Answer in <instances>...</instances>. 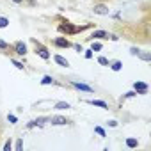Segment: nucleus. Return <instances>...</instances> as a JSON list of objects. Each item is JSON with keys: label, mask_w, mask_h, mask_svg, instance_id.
<instances>
[{"label": "nucleus", "mask_w": 151, "mask_h": 151, "mask_svg": "<svg viewBox=\"0 0 151 151\" xmlns=\"http://www.w3.org/2000/svg\"><path fill=\"white\" fill-rule=\"evenodd\" d=\"M32 43L36 45V53H37L43 60H48V59H50V52H48V48L43 46V45H41L39 41H36V39H32Z\"/></svg>", "instance_id": "obj_1"}, {"label": "nucleus", "mask_w": 151, "mask_h": 151, "mask_svg": "<svg viewBox=\"0 0 151 151\" xmlns=\"http://www.w3.org/2000/svg\"><path fill=\"white\" fill-rule=\"evenodd\" d=\"M93 11H94V14H98V16H109V13H110L109 6H105V4H96V6L93 7Z\"/></svg>", "instance_id": "obj_2"}, {"label": "nucleus", "mask_w": 151, "mask_h": 151, "mask_svg": "<svg viewBox=\"0 0 151 151\" xmlns=\"http://www.w3.org/2000/svg\"><path fill=\"white\" fill-rule=\"evenodd\" d=\"M59 30L60 32H66V34H77V27H75V25H71L69 22H64V23H60L59 25Z\"/></svg>", "instance_id": "obj_3"}, {"label": "nucleus", "mask_w": 151, "mask_h": 151, "mask_svg": "<svg viewBox=\"0 0 151 151\" xmlns=\"http://www.w3.org/2000/svg\"><path fill=\"white\" fill-rule=\"evenodd\" d=\"M133 91H135L137 94H147L149 86H147L146 82H135V84H133Z\"/></svg>", "instance_id": "obj_4"}, {"label": "nucleus", "mask_w": 151, "mask_h": 151, "mask_svg": "<svg viewBox=\"0 0 151 151\" xmlns=\"http://www.w3.org/2000/svg\"><path fill=\"white\" fill-rule=\"evenodd\" d=\"M71 86H73L75 89H78V91H84V93H94V89H93L91 86L82 84V82H77V80H73V82H71Z\"/></svg>", "instance_id": "obj_5"}, {"label": "nucleus", "mask_w": 151, "mask_h": 151, "mask_svg": "<svg viewBox=\"0 0 151 151\" xmlns=\"http://www.w3.org/2000/svg\"><path fill=\"white\" fill-rule=\"evenodd\" d=\"M14 53L23 57V55L27 53V45H25L23 41H18V43H14Z\"/></svg>", "instance_id": "obj_6"}, {"label": "nucleus", "mask_w": 151, "mask_h": 151, "mask_svg": "<svg viewBox=\"0 0 151 151\" xmlns=\"http://www.w3.org/2000/svg\"><path fill=\"white\" fill-rule=\"evenodd\" d=\"M50 123L53 126H62V124H68L69 121L66 117H62V116H53V117H50Z\"/></svg>", "instance_id": "obj_7"}, {"label": "nucleus", "mask_w": 151, "mask_h": 151, "mask_svg": "<svg viewBox=\"0 0 151 151\" xmlns=\"http://www.w3.org/2000/svg\"><path fill=\"white\" fill-rule=\"evenodd\" d=\"M46 123H50V117H37L34 121L29 123V128H34V126H45Z\"/></svg>", "instance_id": "obj_8"}, {"label": "nucleus", "mask_w": 151, "mask_h": 151, "mask_svg": "<svg viewBox=\"0 0 151 151\" xmlns=\"http://www.w3.org/2000/svg\"><path fill=\"white\" fill-rule=\"evenodd\" d=\"M53 45H55L57 48H69V46H71V43H69L66 37H55Z\"/></svg>", "instance_id": "obj_9"}, {"label": "nucleus", "mask_w": 151, "mask_h": 151, "mask_svg": "<svg viewBox=\"0 0 151 151\" xmlns=\"http://www.w3.org/2000/svg\"><path fill=\"white\" fill-rule=\"evenodd\" d=\"M105 37H109V32L107 30H94L89 39H105Z\"/></svg>", "instance_id": "obj_10"}, {"label": "nucleus", "mask_w": 151, "mask_h": 151, "mask_svg": "<svg viewBox=\"0 0 151 151\" xmlns=\"http://www.w3.org/2000/svg\"><path fill=\"white\" fill-rule=\"evenodd\" d=\"M53 60L59 64V66H64V68H69V60L62 55H53Z\"/></svg>", "instance_id": "obj_11"}, {"label": "nucleus", "mask_w": 151, "mask_h": 151, "mask_svg": "<svg viewBox=\"0 0 151 151\" xmlns=\"http://www.w3.org/2000/svg\"><path fill=\"white\" fill-rule=\"evenodd\" d=\"M87 103H89V105H94V107H100V109H109V105H107L103 100H89Z\"/></svg>", "instance_id": "obj_12"}, {"label": "nucleus", "mask_w": 151, "mask_h": 151, "mask_svg": "<svg viewBox=\"0 0 151 151\" xmlns=\"http://www.w3.org/2000/svg\"><path fill=\"white\" fill-rule=\"evenodd\" d=\"M109 66H110V69H112V71H116V73L123 69V62H121V60H114V62H110Z\"/></svg>", "instance_id": "obj_13"}, {"label": "nucleus", "mask_w": 151, "mask_h": 151, "mask_svg": "<svg viewBox=\"0 0 151 151\" xmlns=\"http://www.w3.org/2000/svg\"><path fill=\"white\" fill-rule=\"evenodd\" d=\"M69 107H71V105H69L68 101H57V103L53 105L55 110H66V109H69Z\"/></svg>", "instance_id": "obj_14"}, {"label": "nucleus", "mask_w": 151, "mask_h": 151, "mask_svg": "<svg viewBox=\"0 0 151 151\" xmlns=\"http://www.w3.org/2000/svg\"><path fill=\"white\" fill-rule=\"evenodd\" d=\"M137 146H139V140H137V139H133V137H128V139H126V147L133 149V147H137Z\"/></svg>", "instance_id": "obj_15"}, {"label": "nucleus", "mask_w": 151, "mask_h": 151, "mask_svg": "<svg viewBox=\"0 0 151 151\" xmlns=\"http://www.w3.org/2000/svg\"><path fill=\"white\" fill-rule=\"evenodd\" d=\"M101 48H103V45H101L100 41H94V39H93V45H91V50H93V52H100Z\"/></svg>", "instance_id": "obj_16"}, {"label": "nucleus", "mask_w": 151, "mask_h": 151, "mask_svg": "<svg viewBox=\"0 0 151 151\" xmlns=\"http://www.w3.org/2000/svg\"><path fill=\"white\" fill-rule=\"evenodd\" d=\"M137 57H140L142 60H146V62H149L151 60V53L149 52H139V55Z\"/></svg>", "instance_id": "obj_17"}, {"label": "nucleus", "mask_w": 151, "mask_h": 151, "mask_svg": "<svg viewBox=\"0 0 151 151\" xmlns=\"http://www.w3.org/2000/svg\"><path fill=\"white\" fill-rule=\"evenodd\" d=\"M41 84H43V86H50V84H53V78L50 77V75H45L43 80H41Z\"/></svg>", "instance_id": "obj_18"}, {"label": "nucleus", "mask_w": 151, "mask_h": 151, "mask_svg": "<svg viewBox=\"0 0 151 151\" xmlns=\"http://www.w3.org/2000/svg\"><path fill=\"white\" fill-rule=\"evenodd\" d=\"M7 25H9V20L6 16H0V29H6Z\"/></svg>", "instance_id": "obj_19"}, {"label": "nucleus", "mask_w": 151, "mask_h": 151, "mask_svg": "<svg viewBox=\"0 0 151 151\" xmlns=\"http://www.w3.org/2000/svg\"><path fill=\"white\" fill-rule=\"evenodd\" d=\"M98 64H101V66H109L110 62H109V59H107V57L100 55V57H98Z\"/></svg>", "instance_id": "obj_20"}, {"label": "nucleus", "mask_w": 151, "mask_h": 151, "mask_svg": "<svg viewBox=\"0 0 151 151\" xmlns=\"http://www.w3.org/2000/svg\"><path fill=\"white\" fill-rule=\"evenodd\" d=\"M133 96H137V93H135V91H128V93H124V96L121 98V101H124V100H128V98H133Z\"/></svg>", "instance_id": "obj_21"}, {"label": "nucleus", "mask_w": 151, "mask_h": 151, "mask_svg": "<svg viewBox=\"0 0 151 151\" xmlns=\"http://www.w3.org/2000/svg\"><path fill=\"white\" fill-rule=\"evenodd\" d=\"M94 132H96L100 137H107V133H105V130H103L101 126H96V128H94Z\"/></svg>", "instance_id": "obj_22"}, {"label": "nucleus", "mask_w": 151, "mask_h": 151, "mask_svg": "<svg viewBox=\"0 0 151 151\" xmlns=\"http://www.w3.org/2000/svg\"><path fill=\"white\" fill-rule=\"evenodd\" d=\"M0 50H9V43H6V41L0 39Z\"/></svg>", "instance_id": "obj_23"}, {"label": "nucleus", "mask_w": 151, "mask_h": 151, "mask_svg": "<svg viewBox=\"0 0 151 151\" xmlns=\"http://www.w3.org/2000/svg\"><path fill=\"white\" fill-rule=\"evenodd\" d=\"M13 64H14V66H16L18 69H23V68H25V66H23V64H22L20 60H16V59H13Z\"/></svg>", "instance_id": "obj_24"}, {"label": "nucleus", "mask_w": 151, "mask_h": 151, "mask_svg": "<svg viewBox=\"0 0 151 151\" xmlns=\"http://www.w3.org/2000/svg\"><path fill=\"white\" fill-rule=\"evenodd\" d=\"M7 119H9V123H11V124H14V123L18 121V117H16V116H13V114H9V116H7Z\"/></svg>", "instance_id": "obj_25"}, {"label": "nucleus", "mask_w": 151, "mask_h": 151, "mask_svg": "<svg viewBox=\"0 0 151 151\" xmlns=\"http://www.w3.org/2000/svg\"><path fill=\"white\" fill-rule=\"evenodd\" d=\"M11 149H13V144H11V140H7L4 144V151H11Z\"/></svg>", "instance_id": "obj_26"}, {"label": "nucleus", "mask_w": 151, "mask_h": 151, "mask_svg": "<svg viewBox=\"0 0 151 151\" xmlns=\"http://www.w3.org/2000/svg\"><path fill=\"white\" fill-rule=\"evenodd\" d=\"M73 48H75V50H77L78 53H80V52H84V46H82L80 43H77V45H73Z\"/></svg>", "instance_id": "obj_27"}, {"label": "nucleus", "mask_w": 151, "mask_h": 151, "mask_svg": "<svg viewBox=\"0 0 151 151\" xmlns=\"http://www.w3.org/2000/svg\"><path fill=\"white\" fill-rule=\"evenodd\" d=\"M22 147H23V142H22V140H16V146H14V149H16V151H22Z\"/></svg>", "instance_id": "obj_28"}, {"label": "nucleus", "mask_w": 151, "mask_h": 151, "mask_svg": "<svg viewBox=\"0 0 151 151\" xmlns=\"http://www.w3.org/2000/svg\"><path fill=\"white\" fill-rule=\"evenodd\" d=\"M139 52H140V50H139V48H135V46H132V48H130V53H132V55H139Z\"/></svg>", "instance_id": "obj_29"}, {"label": "nucleus", "mask_w": 151, "mask_h": 151, "mask_svg": "<svg viewBox=\"0 0 151 151\" xmlns=\"http://www.w3.org/2000/svg\"><path fill=\"white\" fill-rule=\"evenodd\" d=\"M84 52H86V53H84L86 59H93V50H84Z\"/></svg>", "instance_id": "obj_30"}, {"label": "nucleus", "mask_w": 151, "mask_h": 151, "mask_svg": "<svg viewBox=\"0 0 151 151\" xmlns=\"http://www.w3.org/2000/svg\"><path fill=\"white\" fill-rule=\"evenodd\" d=\"M109 126H110V128H116V126H117V121H116V119H110V121H109Z\"/></svg>", "instance_id": "obj_31"}, {"label": "nucleus", "mask_w": 151, "mask_h": 151, "mask_svg": "<svg viewBox=\"0 0 151 151\" xmlns=\"http://www.w3.org/2000/svg\"><path fill=\"white\" fill-rule=\"evenodd\" d=\"M109 37H110V39H112V41H119V37H117V36H116V34H109Z\"/></svg>", "instance_id": "obj_32"}, {"label": "nucleus", "mask_w": 151, "mask_h": 151, "mask_svg": "<svg viewBox=\"0 0 151 151\" xmlns=\"http://www.w3.org/2000/svg\"><path fill=\"white\" fill-rule=\"evenodd\" d=\"M13 4H23V0H11Z\"/></svg>", "instance_id": "obj_33"}]
</instances>
